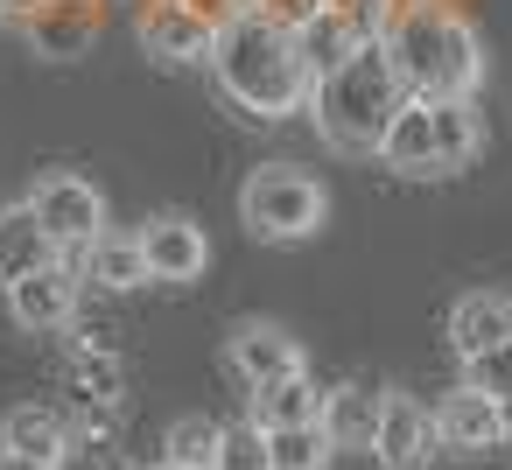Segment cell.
<instances>
[{
  "label": "cell",
  "mask_w": 512,
  "mask_h": 470,
  "mask_svg": "<svg viewBox=\"0 0 512 470\" xmlns=\"http://www.w3.org/2000/svg\"><path fill=\"white\" fill-rule=\"evenodd\" d=\"M316 414H323V386H316L309 372H288V379L253 386V414H246V421H260V428L274 435V428H309Z\"/></svg>",
  "instance_id": "18"
},
{
  "label": "cell",
  "mask_w": 512,
  "mask_h": 470,
  "mask_svg": "<svg viewBox=\"0 0 512 470\" xmlns=\"http://www.w3.org/2000/svg\"><path fill=\"white\" fill-rule=\"evenodd\" d=\"M435 414L421 407V400H407V393H386V407H379V442H372V456H386L393 470H421L428 456H435Z\"/></svg>",
  "instance_id": "10"
},
{
  "label": "cell",
  "mask_w": 512,
  "mask_h": 470,
  "mask_svg": "<svg viewBox=\"0 0 512 470\" xmlns=\"http://www.w3.org/2000/svg\"><path fill=\"white\" fill-rule=\"evenodd\" d=\"M435 106V155H442V176L470 169L477 148H484V120H477V99H428Z\"/></svg>",
  "instance_id": "21"
},
{
  "label": "cell",
  "mask_w": 512,
  "mask_h": 470,
  "mask_svg": "<svg viewBox=\"0 0 512 470\" xmlns=\"http://www.w3.org/2000/svg\"><path fill=\"white\" fill-rule=\"evenodd\" d=\"M449 344H456V358H484V351L512 344V295L470 288V295L449 309Z\"/></svg>",
  "instance_id": "13"
},
{
  "label": "cell",
  "mask_w": 512,
  "mask_h": 470,
  "mask_svg": "<svg viewBox=\"0 0 512 470\" xmlns=\"http://www.w3.org/2000/svg\"><path fill=\"white\" fill-rule=\"evenodd\" d=\"M218 470H274V442L260 421H232L218 435Z\"/></svg>",
  "instance_id": "24"
},
{
  "label": "cell",
  "mask_w": 512,
  "mask_h": 470,
  "mask_svg": "<svg viewBox=\"0 0 512 470\" xmlns=\"http://www.w3.org/2000/svg\"><path fill=\"white\" fill-rule=\"evenodd\" d=\"M225 358H232V372L246 379V386H267V379H288V372H309V358H302V344L281 330V323H239L232 337H225Z\"/></svg>",
  "instance_id": "9"
},
{
  "label": "cell",
  "mask_w": 512,
  "mask_h": 470,
  "mask_svg": "<svg viewBox=\"0 0 512 470\" xmlns=\"http://www.w3.org/2000/svg\"><path fill=\"white\" fill-rule=\"evenodd\" d=\"M85 281H99V288H113V295H127V288H148L155 274H148L141 232H99V239L85 246Z\"/></svg>",
  "instance_id": "20"
},
{
  "label": "cell",
  "mask_w": 512,
  "mask_h": 470,
  "mask_svg": "<svg viewBox=\"0 0 512 470\" xmlns=\"http://www.w3.org/2000/svg\"><path fill=\"white\" fill-rule=\"evenodd\" d=\"M379 407H386V393L344 379V386H323V414L316 421H323L330 449H372L379 442Z\"/></svg>",
  "instance_id": "14"
},
{
  "label": "cell",
  "mask_w": 512,
  "mask_h": 470,
  "mask_svg": "<svg viewBox=\"0 0 512 470\" xmlns=\"http://www.w3.org/2000/svg\"><path fill=\"white\" fill-rule=\"evenodd\" d=\"M155 470H190V463H169V456H162V463H155Z\"/></svg>",
  "instance_id": "30"
},
{
  "label": "cell",
  "mask_w": 512,
  "mask_h": 470,
  "mask_svg": "<svg viewBox=\"0 0 512 470\" xmlns=\"http://www.w3.org/2000/svg\"><path fill=\"white\" fill-rule=\"evenodd\" d=\"M386 57L407 99H477L484 85V43L470 15H456L449 0H400V15L386 29Z\"/></svg>",
  "instance_id": "2"
},
{
  "label": "cell",
  "mask_w": 512,
  "mask_h": 470,
  "mask_svg": "<svg viewBox=\"0 0 512 470\" xmlns=\"http://www.w3.org/2000/svg\"><path fill=\"white\" fill-rule=\"evenodd\" d=\"M400 106H407V85H400L386 43H365L358 57H344L337 71H323L316 92H309L316 134L330 148H344V155H379V141H386V127H393Z\"/></svg>",
  "instance_id": "3"
},
{
  "label": "cell",
  "mask_w": 512,
  "mask_h": 470,
  "mask_svg": "<svg viewBox=\"0 0 512 470\" xmlns=\"http://www.w3.org/2000/svg\"><path fill=\"white\" fill-rule=\"evenodd\" d=\"M239 218H246V232L267 239V246H302V239L323 232L330 190H323L309 169H295V162H260V169L239 183Z\"/></svg>",
  "instance_id": "4"
},
{
  "label": "cell",
  "mask_w": 512,
  "mask_h": 470,
  "mask_svg": "<svg viewBox=\"0 0 512 470\" xmlns=\"http://www.w3.org/2000/svg\"><path fill=\"white\" fill-rule=\"evenodd\" d=\"M0 449L64 463V456H71V421H64L57 407H43V400H22V407H8V421H0Z\"/></svg>",
  "instance_id": "17"
},
{
  "label": "cell",
  "mask_w": 512,
  "mask_h": 470,
  "mask_svg": "<svg viewBox=\"0 0 512 470\" xmlns=\"http://www.w3.org/2000/svg\"><path fill=\"white\" fill-rule=\"evenodd\" d=\"M463 386L505 400V393H512V344H498V351H484V358H463Z\"/></svg>",
  "instance_id": "25"
},
{
  "label": "cell",
  "mask_w": 512,
  "mask_h": 470,
  "mask_svg": "<svg viewBox=\"0 0 512 470\" xmlns=\"http://www.w3.org/2000/svg\"><path fill=\"white\" fill-rule=\"evenodd\" d=\"M43 8V0H0V22H29Z\"/></svg>",
  "instance_id": "28"
},
{
  "label": "cell",
  "mask_w": 512,
  "mask_h": 470,
  "mask_svg": "<svg viewBox=\"0 0 512 470\" xmlns=\"http://www.w3.org/2000/svg\"><path fill=\"white\" fill-rule=\"evenodd\" d=\"M141 253H148V274L169 281V288L204 281V267H211V239H204V225L183 218V211L148 218V225H141Z\"/></svg>",
  "instance_id": "7"
},
{
  "label": "cell",
  "mask_w": 512,
  "mask_h": 470,
  "mask_svg": "<svg viewBox=\"0 0 512 470\" xmlns=\"http://www.w3.org/2000/svg\"><path fill=\"white\" fill-rule=\"evenodd\" d=\"M8 316L36 337H57L71 316H78V274L57 260V267H36L22 281H8Z\"/></svg>",
  "instance_id": "8"
},
{
  "label": "cell",
  "mask_w": 512,
  "mask_h": 470,
  "mask_svg": "<svg viewBox=\"0 0 512 470\" xmlns=\"http://www.w3.org/2000/svg\"><path fill=\"white\" fill-rule=\"evenodd\" d=\"M22 29H29V43H36L43 57L71 64V57H85V50H92V36H99V15L85 8V0H43V8H36Z\"/></svg>",
  "instance_id": "16"
},
{
  "label": "cell",
  "mask_w": 512,
  "mask_h": 470,
  "mask_svg": "<svg viewBox=\"0 0 512 470\" xmlns=\"http://www.w3.org/2000/svg\"><path fill=\"white\" fill-rule=\"evenodd\" d=\"M323 8H330V0H253V15H267V22H274V29H288V36H302Z\"/></svg>",
  "instance_id": "26"
},
{
  "label": "cell",
  "mask_w": 512,
  "mask_h": 470,
  "mask_svg": "<svg viewBox=\"0 0 512 470\" xmlns=\"http://www.w3.org/2000/svg\"><path fill=\"white\" fill-rule=\"evenodd\" d=\"M64 253H57V239H50V225L36 218V204L22 197V204H0V288L8 281H22V274H36V267H57Z\"/></svg>",
  "instance_id": "12"
},
{
  "label": "cell",
  "mask_w": 512,
  "mask_h": 470,
  "mask_svg": "<svg viewBox=\"0 0 512 470\" xmlns=\"http://www.w3.org/2000/svg\"><path fill=\"white\" fill-rule=\"evenodd\" d=\"M295 43H302V64H309V71L323 78V71H337L344 57H358V50H365L372 36L358 29V15L344 8V0H330V8H323V15H316V22H309V29L295 36Z\"/></svg>",
  "instance_id": "19"
},
{
  "label": "cell",
  "mask_w": 512,
  "mask_h": 470,
  "mask_svg": "<svg viewBox=\"0 0 512 470\" xmlns=\"http://www.w3.org/2000/svg\"><path fill=\"white\" fill-rule=\"evenodd\" d=\"M134 36L155 64H211V50H218V22L197 0H141Z\"/></svg>",
  "instance_id": "6"
},
{
  "label": "cell",
  "mask_w": 512,
  "mask_h": 470,
  "mask_svg": "<svg viewBox=\"0 0 512 470\" xmlns=\"http://www.w3.org/2000/svg\"><path fill=\"white\" fill-rule=\"evenodd\" d=\"M379 162L393 169V176H442V155H435V106L428 99H407L400 113H393V127H386V141H379Z\"/></svg>",
  "instance_id": "11"
},
{
  "label": "cell",
  "mask_w": 512,
  "mask_h": 470,
  "mask_svg": "<svg viewBox=\"0 0 512 470\" xmlns=\"http://www.w3.org/2000/svg\"><path fill=\"white\" fill-rule=\"evenodd\" d=\"M435 435H442L449 449H463V456L498 449V442H505V435H498V400L477 393V386H456V393L435 407Z\"/></svg>",
  "instance_id": "15"
},
{
  "label": "cell",
  "mask_w": 512,
  "mask_h": 470,
  "mask_svg": "<svg viewBox=\"0 0 512 470\" xmlns=\"http://www.w3.org/2000/svg\"><path fill=\"white\" fill-rule=\"evenodd\" d=\"M211 71H218V92H225L246 120L309 113V92H316V71L302 64V43H295L288 29H274L267 15H253V8L218 29Z\"/></svg>",
  "instance_id": "1"
},
{
  "label": "cell",
  "mask_w": 512,
  "mask_h": 470,
  "mask_svg": "<svg viewBox=\"0 0 512 470\" xmlns=\"http://www.w3.org/2000/svg\"><path fill=\"white\" fill-rule=\"evenodd\" d=\"M498 435H505V442H512V393H505V400H498Z\"/></svg>",
  "instance_id": "29"
},
{
  "label": "cell",
  "mask_w": 512,
  "mask_h": 470,
  "mask_svg": "<svg viewBox=\"0 0 512 470\" xmlns=\"http://www.w3.org/2000/svg\"><path fill=\"white\" fill-rule=\"evenodd\" d=\"M106 470H134V463H106Z\"/></svg>",
  "instance_id": "31"
},
{
  "label": "cell",
  "mask_w": 512,
  "mask_h": 470,
  "mask_svg": "<svg viewBox=\"0 0 512 470\" xmlns=\"http://www.w3.org/2000/svg\"><path fill=\"white\" fill-rule=\"evenodd\" d=\"M218 421L211 414H183L176 428H169V442H162V456L169 463H190V470H218Z\"/></svg>",
  "instance_id": "22"
},
{
  "label": "cell",
  "mask_w": 512,
  "mask_h": 470,
  "mask_svg": "<svg viewBox=\"0 0 512 470\" xmlns=\"http://www.w3.org/2000/svg\"><path fill=\"white\" fill-rule=\"evenodd\" d=\"M29 204H36V218L50 225L57 253H85V246L106 232V197H99V183H85L78 169H50V176H36Z\"/></svg>",
  "instance_id": "5"
},
{
  "label": "cell",
  "mask_w": 512,
  "mask_h": 470,
  "mask_svg": "<svg viewBox=\"0 0 512 470\" xmlns=\"http://www.w3.org/2000/svg\"><path fill=\"white\" fill-rule=\"evenodd\" d=\"M267 442H274V470H323V463L337 456L330 435H323V421H309V428H274Z\"/></svg>",
  "instance_id": "23"
},
{
  "label": "cell",
  "mask_w": 512,
  "mask_h": 470,
  "mask_svg": "<svg viewBox=\"0 0 512 470\" xmlns=\"http://www.w3.org/2000/svg\"><path fill=\"white\" fill-rule=\"evenodd\" d=\"M0 470H64V463H43V456H22V449H0Z\"/></svg>",
  "instance_id": "27"
}]
</instances>
